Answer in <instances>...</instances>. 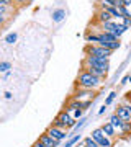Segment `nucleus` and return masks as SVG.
Masks as SVG:
<instances>
[{"instance_id": "1", "label": "nucleus", "mask_w": 131, "mask_h": 147, "mask_svg": "<svg viewBox=\"0 0 131 147\" xmlns=\"http://www.w3.org/2000/svg\"><path fill=\"white\" fill-rule=\"evenodd\" d=\"M75 87L77 88H85V90H92V92H97L103 87V79L100 77H95L92 74H89L87 70H80L75 79Z\"/></svg>"}, {"instance_id": "2", "label": "nucleus", "mask_w": 131, "mask_h": 147, "mask_svg": "<svg viewBox=\"0 0 131 147\" xmlns=\"http://www.w3.org/2000/svg\"><path fill=\"white\" fill-rule=\"evenodd\" d=\"M84 65H92V67H97L103 72H108L110 69V59H100L95 57V56H85L84 61H82V67Z\"/></svg>"}, {"instance_id": "3", "label": "nucleus", "mask_w": 131, "mask_h": 147, "mask_svg": "<svg viewBox=\"0 0 131 147\" xmlns=\"http://www.w3.org/2000/svg\"><path fill=\"white\" fill-rule=\"evenodd\" d=\"M113 51L110 49H105V47L98 46V44H89L85 47V56H95V57L100 59H110Z\"/></svg>"}, {"instance_id": "4", "label": "nucleus", "mask_w": 131, "mask_h": 147, "mask_svg": "<svg viewBox=\"0 0 131 147\" xmlns=\"http://www.w3.org/2000/svg\"><path fill=\"white\" fill-rule=\"evenodd\" d=\"M92 137L97 141V144H98L100 147H113V144H115V142H113V139H110V137L105 136L100 127L92 131Z\"/></svg>"}, {"instance_id": "5", "label": "nucleus", "mask_w": 131, "mask_h": 147, "mask_svg": "<svg viewBox=\"0 0 131 147\" xmlns=\"http://www.w3.org/2000/svg\"><path fill=\"white\" fill-rule=\"evenodd\" d=\"M94 98H95V92L85 88H77V87H75V92L72 95V100L77 101H87V100H94Z\"/></svg>"}, {"instance_id": "6", "label": "nucleus", "mask_w": 131, "mask_h": 147, "mask_svg": "<svg viewBox=\"0 0 131 147\" xmlns=\"http://www.w3.org/2000/svg\"><path fill=\"white\" fill-rule=\"evenodd\" d=\"M46 134H48V136H51L52 139H56V141H59V142H61V141H64V139L67 141L69 137H72L71 134H67L66 131H62V129H58V127H54V126H49V127H48Z\"/></svg>"}, {"instance_id": "7", "label": "nucleus", "mask_w": 131, "mask_h": 147, "mask_svg": "<svg viewBox=\"0 0 131 147\" xmlns=\"http://www.w3.org/2000/svg\"><path fill=\"white\" fill-rule=\"evenodd\" d=\"M56 118H58V119L61 121L62 124H66V129H71V127H74V126H75V123H77V119H74V118H72L71 115H69V113H67L66 110L61 111V113H59V115L56 116Z\"/></svg>"}, {"instance_id": "8", "label": "nucleus", "mask_w": 131, "mask_h": 147, "mask_svg": "<svg viewBox=\"0 0 131 147\" xmlns=\"http://www.w3.org/2000/svg\"><path fill=\"white\" fill-rule=\"evenodd\" d=\"M38 141H39V142H43V144H44L46 147H59V144H61L59 141H56V139H52L51 136H48L46 132H44V134H41Z\"/></svg>"}, {"instance_id": "9", "label": "nucleus", "mask_w": 131, "mask_h": 147, "mask_svg": "<svg viewBox=\"0 0 131 147\" xmlns=\"http://www.w3.org/2000/svg\"><path fill=\"white\" fill-rule=\"evenodd\" d=\"M123 123H125V121L120 119V118H118L116 115H111L110 124L115 127V131H116V134H118V136H121V131H123Z\"/></svg>"}, {"instance_id": "10", "label": "nucleus", "mask_w": 131, "mask_h": 147, "mask_svg": "<svg viewBox=\"0 0 131 147\" xmlns=\"http://www.w3.org/2000/svg\"><path fill=\"white\" fill-rule=\"evenodd\" d=\"M100 129H102V132H103L105 136L110 137V139H115V137L118 136V134H116V131H115V127L110 124V121H108V123H105V124H102V127H100Z\"/></svg>"}, {"instance_id": "11", "label": "nucleus", "mask_w": 131, "mask_h": 147, "mask_svg": "<svg viewBox=\"0 0 131 147\" xmlns=\"http://www.w3.org/2000/svg\"><path fill=\"white\" fill-rule=\"evenodd\" d=\"M115 115L118 116L120 119H123V121H131V115H130V111L125 108V105H118L116 106Z\"/></svg>"}, {"instance_id": "12", "label": "nucleus", "mask_w": 131, "mask_h": 147, "mask_svg": "<svg viewBox=\"0 0 131 147\" xmlns=\"http://www.w3.org/2000/svg\"><path fill=\"white\" fill-rule=\"evenodd\" d=\"M84 70H87L89 74H92V75H95V77H100V79H107V75H108V72H103V70H100V69L97 67H92V65H84Z\"/></svg>"}, {"instance_id": "13", "label": "nucleus", "mask_w": 131, "mask_h": 147, "mask_svg": "<svg viewBox=\"0 0 131 147\" xmlns=\"http://www.w3.org/2000/svg\"><path fill=\"white\" fill-rule=\"evenodd\" d=\"M111 18H113V16H111L107 10H98V11H97V15H95V21H97L98 25H100V23H107V21H111Z\"/></svg>"}, {"instance_id": "14", "label": "nucleus", "mask_w": 131, "mask_h": 147, "mask_svg": "<svg viewBox=\"0 0 131 147\" xmlns=\"http://www.w3.org/2000/svg\"><path fill=\"white\" fill-rule=\"evenodd\" d=\"M51 16H52V21L54 23H61L66 18V10L64 8H56V10H52Z\"/></svg>"}, {"instance_id": "15", "label": "nucleus", "mask_w": 131, "mask_h": 147, "mask_svg": "<svg viewBox=\"0 0 131 147\" xmlns=\"http://www.w3.org/2000/svg\"><path fill=\"white\" fill-rule=\"evenodd\" d=\"M8 11H10V7H0V26L5 25V21L8 20Z\"/></svg>"}, {"instance_id": "16", "label": "nucleus", "mask_w": 131, "mask_h": 147, "mask_svg": "<svg viewBox=\"0 0 131 147\" xmlns=\"http://www.w3.org/2000/svg\"><path fill=\"white\" fill-rule=\"evenodd\" d=\"M121 136H123V137L131 136V121H125V123H123V131H121Z\"/></svg>"}, {"instance_id": "17", "label": "nucleus", "mask_w": 131, "mask_h": 147, "mask_svg": "<svg viewBox=\"0 0 131 147\" xmlns=\"http://www.w3.org/2000/svg\"><path fill=\"white\" fill-rule=\"evenodd\" d=\"M82 142H84V144H85L87 147H100L98 144H97V141H95V139H94L92 136H87V137H84V139H82Z\"/></svg>"}, {"instance_id": "18", "label": "nucleus", "mask_w": 131, "mask_h": 147, "mask_svg": "<svg viewBox=\"0 0 131 147\" xmlns=\"http://www.w3.org/2000/svg\"><path fill=\"white\" fill-rule=\"evenodd\" d=\"M16 39H18V34H16V33H8V34L5 36V42H7V44H15Z\"/></svg>"}, {"instance_id": "19", "label": "nucleus", "mask_w": 131, "mask_h": 147, "mask_svg": "<svg viewBox=\"0 0 131 147\" xmlns=\"http://www.w3.org/2000/svg\"><path fill=\"white\" fill-rule=\"evenodd\" d=\"M10 69H12V64L8 62V61H3V62H0V72H10Z\"/></svg>"}, {"instance_id": "20", "label": "nucleus", "mask_w": 131, "mask_h": 147, "mask_svg": "<svg viewBox=\"0 0 131 147\" xmlns=\"http://www.w3.org/2000/svg\"><path fill=\"white\" fill-rule=\"evenodd\" d=\"M118 10H120V13H121V16H123V18H131V10L128 8V7L123 5V7H120Z\"/></svg>"}, {"instance_id": "21", "label": "nucleus", "mask_w": 131, "mask_h": 147, "mask_svg": "<svg viewBox=\"0 0 131 147\" xmlns=\"http://www.w3.org/2000/svg\"><path fill=\"white\" fill-rule=\"evenodd\" d=\"M115 98H116V92H110V93H108V96L105 98V103H103V105L110 106L111 103H113V100H115Z\"/></svg>"}, {"instance_id": "22", "label": "nucleus", "mask_w": 131, "mask_h": 147, "mask_svg": "<svg viewBox=\"0 0 131 147\" xmlns=\"http://www.w3.org/2000/svg\"><path fill=\"white\" fill-rule=\"evenodd\" d=\"M72 113H74V116H72L74 119H80V118H82V113H84V110H82V108H79V110H74Z\"/></svg>"}, {"instance_id": "23", "label": "nucleus", "mask_w": 131, "mask_h": 147, "mask_svg": "<svg viewBox=\"0 0 131 147\" xmlns=\"http://www.w3.org/2000/svg\"><path fill=\"white\" fill-rule=\"evenodd\" d=\"M84 123H85V119H84V118H80V119H79L77 123H75V126H74V131L77 132L79 129H80V127L84 126Z\"/></svg>"}, {"instance_id": "24", "label": "nucleus", "mask_w": 131, "mask_h": 147, "mask_svg": "<svg viewBox=\"0 0 131 147\" xmlns=\"http://www.w3.org/2000/svg\"><path fill=\"white\" fill-rule=\"evenodd\" d=\"M120 23L123 25V26H126L128 30H130V26H131V18H121Z\"/></svg>"}, {"instance_id": "25", "label": "nucleus", "mask_w": 131, "mask_h": 147, "mask_svg": "<svg viewBox=\"0 0 131 147\" xmlns=\"http://www.w3.org/2000/svg\"><path fill=\"white\" fill-rule=\"evenodd\" d=\"M12 0H0V7H12Z\"/></svg>"}, {"instance_id": "26", "label": "nucleus", "mask_w": 131, "mask_h": 147, "mask_svg": "<svg viewBox=\"0 0 131 147\" xmlns=\"http://www.w3.org/2000/svg\"><path fill=\"white\" fill-rule=\"evenodd\" d=\"M128 82H130V75H125V77L121 79V82H120V84H121V85H126Z\"/></svg>"}, {"instance_id": "27", "label": "nucleus", "mask_w": 131, "mask_h": 147, "mask_svg": "<svg viewBox=\"0 0 131 147\" xmlns=\"http://www.w3.org/2000/svg\"><path fill=\"white\" fill-rule=\"evenodd\" d=\"M121 3H123V5L125 7H128V8H131V0H120Z\"/></svg>"}, {"instance_id": "28", "label": "nucleus", "mask_w": 131, "mask_h": 147, "mask_svg": "<svg viewBox=\"0 0 131 147\" xmlns=\"http://www.w3.org/2000/svg\"><path fill=\"white\" fill-rule=\"evenodd\" d=\"M12 2H15V3H20V5H23V3H28V2H31V0H12Z\"/></svg>"}, {"instance_id": "29", "label": "nucleus", "mask_w": 131, "mask_h": 147, "mask_svg": "<svg viewBox=\"0 0 131 147\" xmlns=\"http://www.w3.org/2000/svg\"><path fill=\"white\" fill-rule=\"evenodd\" d=\"M123 105H125V108H126L128 111H130V115H131V103H130V101H125Z\"/></svg>"}, {"instance_id": "30", "label": "nucleus", "mask_w": 131, "mask_h": 147, "mask_svg": "<svg viewBox=\"0 0 131 147\" xmlns=\"http://www.w3.org/2000/svg\"><path fill=\"white\" fill-rule=\"evenodd\" d=\"M33 147H46V146H44V144H43V142L36 141V142H35V144H33Z\"/></svg>"}, {"instance_id": "31", "label": "nucleus", "mask_w": 131, "mask_h": 147, "mask_svg": "<svg viewBox=\"0 0 131 147\" xmlns=\"http://www.w3.org/2000/svg\"><path fill=\"white\" fill-rule=\"evenodd\" d=\"M105 111H107V105H103V106H102V108L98 110V115H103Z\"/></svg>"}, {"instance_id": "32", "label": "nucleus", "mask_w": 131, "mask_h": 147, "mask_svg": "<svg viewBox=\"0 0 131 147\" xmlns=\"http://www.w3.org/2000/svg\"><path fill=\"white\" fill-rule=\"evenodd\" d=\"M74 147H87V146H85L84 142H77V144H75Z\"/></svg>"}, {"instance_id": "33", "label": "nucleus", "mask_w": 131, "mask_h": 147, "mask_svg": "<svg viewBox=\"0 0 131 147\" xmlns=\"http://www.w3.org/2000/svg\"><path fill=\"white\" fill-rule=\"evenodd\" d=\"M5 98H7V100H10V98H12V93H10V92H5Z\"/></svg>"}, {"instance_id": "34", "label": "nucleus", "mask_w": 131, "mask_h": 147, "mask_svg": "<svg viewBox=\"0 0 131 147\" xmlns=\"http://www.w3.org/2000/svg\"><path fill=\"white\" fill-rule=\"evenodd\" d=\"M126 100H128V101H130V103H131V92H130V93H128V95H126Z\"/></svg>"}, {"instance_id": "35", "label": "nucleus", "mask_w": 131, "mask_h": 147, "mask_svg": "<svg viewBox=\"0 0 131 147\" xmlns=\"http://www.w3.org/2000/svg\"><path fill=\"white\" fill-rule=\"evenodd\" d=\"M130 82H131V75H130Z\"/></svg>"}, {"instance_id": "36", "label": "nucleus", "mask_w": 131, "mask_h": 147, "mask_svg": "<svg viewBox=\"0 0 131 147\" xmlns=\"http://www.w3.org/2000/svg\"><path fill=\"white\" fill-rule=\"evenodd\" d=\"M130 10H131V8H130Z\"/></svg>"}]
</instances>
